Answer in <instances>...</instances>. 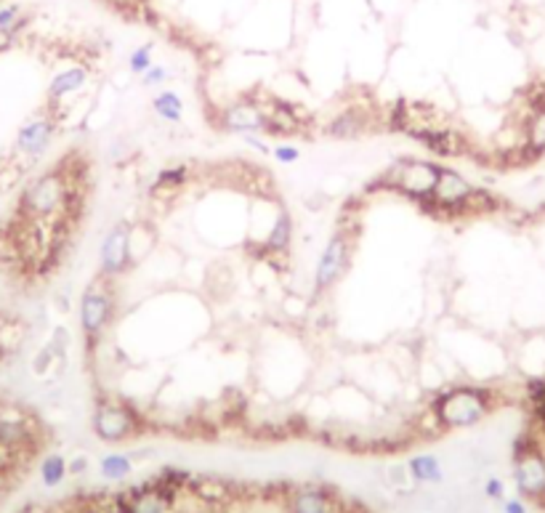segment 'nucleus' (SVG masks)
Wrapping results in <instances>:
<instances>
[{
    "instance_id": "f257e3e1",
    "label": "nucleus",
    "mask_w": 545,
    "mask_h": 513,
    "mask_svg": "<svg viewBox=\"0 0 545 513\" xmlns=\"http://www.w3.org/2000/svg\"><path fill=\"white\" fill-rule=\"evenodd\" d=\"M497 404V394L487 385L455 384L431 396L428 412L442 431L471 429L481 423Z\"/></svg>"
},
{
    "instance_id": "f03ea898",
    "label": "nucleus",
    "mask_w": 545,
    "mask_h": 513,
    "mask_svg": "<svg viewBox=\"0 0 545 513\" xmlns=\"http://www.w3.org/2000/svg\"><path fill=\"white\" fill-rule=\"evenodd\" d=\"M118 317V293H115V279H107L101 274H96L80 301H77V322H80V332L85 341V351L88 357L96 354L99 343L104 341V332L112 327V322Z\"/></svg>"
},
{
    "instance_id": "7ed1b4c3",
    "label": "nucleus",
    "mask_w": 545,
    "mask_h": 513,
    "mask_svg": "<svg viewBox=\"0 0 545 513\" xmlns=\"http://www.w3.org/2000/svg\"><path fill=\"white\" fill-rule=\"evenodd\" d=\"M442 165L434 160H420V157H397L373 184V190H386L408 197L412 202L423 205L431 199L434 187L439 181Z\"/></svg>"
},
{
    "instance_id": "20e7f679",
    "label": "nucleus",
    "mask_w": 545,
    "mask_h": 513,
    "mask_svg": "<svg viewBox=\"0 0 545 513\" xmlns=\"http://www.w3.org/2000/svg\"><path fill=\"white\" fill-rule=\"evenodd\" d=\"M514 484L524 500H545V452L535 431H524L514 442Z\"/></svg>"
},
{
    "instance_id": "39448f33",
    "label": "nucleus",
    "mask_w": 545,
    "mask_h": 513,
    "mask_svg": "<svg viewBox=\"0 0 545 513\" xmlns=\"http://www.w3.org/2000/svg\"><path fill=\"white\" fill-rule=\"evenodd\" d=\"M91 431L96 434V439H101L107 445H120L144 431V418H141V412H136L134 404L115 399V396H104L93 407Z\"/></svg>"
},
{
    "instance_id": "423d86ee",
    "label": "nucleus",
    "mask_w": 545,
    "mask_h": 513,
    "mask_svg": "<svg viewBox=\"0 0 545 513\" xmlns=\"http://www.w3.org/2000/svg\"><path fill=\"white\" fill-rule=\"evenodd\" d=\"M477 194V187L455 168L442 165L439 181L434 187L431 199H426L420 208L428 216H442V218H453V216H463L471 213V199Z\"/></svg>"
},
{
    "instance_id": "0eeeda50",
    "label": "nucleus",
    "mask_w": 545,
    "mask_h": 513,
    "mask_svg": "<svg viewBox=\"0 0 545 513\" xmlns=\"http://www.w3.org/2000/svg\"><path fill=\"white\" fill-rule=\"evenodd\" d=\"M351 251H354V234L346 226L336 229L314 263V277H312L314 296H325L341 282L351 263Z\"/></svg>"
},
{
    "instance_id": "6e6552de",
    "label": "nucleus",
    "mask_w": 545,
    "mask_h": 513,
    "mask_svg": "<svg viewBox=\"0 0 545 513\" xmlns=\"http://www.w3.org/2000/svg\"><path fill=\"white\" fill-rule=\"evenodd\" d=\"M131 232L134 224L131 221H118L101 240L99 248V274L107 279H118L123 277L134 263V251H131Z\"/></svg>"
},
{
    "instance_id": "1a4fd4ad",
    "label": "nucleus",
    "mask_w": 545,
    "mask_h": 513,
    "mask_svg": "<svg viewBox=\"0 0 545 513\" xmlns=\"http://www.w3.org/2000/svg\"><path fill=\"white\" fill-rule=\"evenodd\" d=\"M293 229H295V224H293L290 210L282 208V205L277 202V205H274L272 218H269V226H267V232H264V237H261V243L253 245L256 256L259 258L287 256L290 248H293Z\"/></svg>"
},
{
    "instance_id": "9d476101",
    "label": "nucleus",
    "mask_w": 545,
    "mask_h": 513,
    "mask_svg": "<svg viewBox=\"0 0 545 513\" xmlns=\"http://www.w3.org/2000/svg\"><path fill=\"white\" fill-rule=\"evenodd\" d=\"M221 128L229 133H264L269 130V115L267 107L251 99H240L234 104H229L221 115Z\"/></svg>"
},
{
    "instance_id": "9b49d317",
    "label": "nucleus",
    "mask_w": 545,
    "mask_h": 513,
    "mask_svg": "<svg viewBox=\"0 0 545 513\" xmlns=\"http://www.w3.org/2000/svg\"><path fill=\"white\" fill-rule=\"evenodd\" d=\"M285 511L287 513H346L341 495H336L328 487L320 484H306L298 487L287 495L285 500Z\"/></svg>"
},
{
    "instance_id": "f8f14e48",
    "label": "nucleus",
    "mask_w": 545,
    "mask_h": 513,
    "mask_svg": "<svg viewBox=\"0 0 545 513\" xmlns=\"http://www.w3.org/2000/svg\"><path fill=\"white\" fill-rule=\"evenodd\" d=\"M57 136V118L54 115H38L27 120L16 133V152L27 160H38Z\"/></svg>"
},
{
    "instance_id": "ddd939ff",
    "label": "nucleus",
    "mask_w": 545,
    "mask_h": 513,
    "mask_svg": "<svg viewBox=\"0 0 545 513\" xmlns=\"http://www.w3.org/2000/svg\"><path fill=\"white\" fill-rule=\"evenodd\" d=\"M408 133L423 149H428L436 157H455L461 152V141H458V136L453 130L436 128V126L428 123V126H415Z\"/></svg>"
},
{
    "instance_id": "4468645a",
    "label": "nucleus",
    "mask_w": 545,
    "mask_h": 513,
    "mask_svg": "<svg viewBox=\"0 0 545 513\" xmlns=\"http://www.w3.org/2000/svg\"><path fill=\"white\" fill-rule=\"evenodd\" d=\"M88 77H91V72H88L85 65H72L67 69H62V72H57L54 80L48 83V104L57 107L65 99L75 96L77 91H83L85 83H88Z\"/></svg>"
},
{
    "instance_id": "2eb2a0df",
    "label": "nucleus",
    "mask_w": 545,
    "mask_h": 513,
    "mask_svg": "<svg viewBox=\"0 0 545 513\" xmlns=\"http://www.w3.org/2000/svg\"><path fill=\"white\" fill-rule=\"evenodd\" d=\"M365 130H367V115L362 110H346L325 126V136L348 141V138H359Z\"/></svg>"
},
{
    "instance_id": "dca6fc26",
    "label": "nucleus",
    "mask_w": 545,
    "mask_h": 513,
    "mask_svg": "<svg viewBox=\"0 0 545 513\" xmlns=\"http://www.w3.org/2000/svg\"><path fill=\"white\" fill-rule=\"evenodd\" d=\"M409 479L418 484H442L444 482V468L439 463L436 455L423 452V455H412L408 460Z\"/></svg>"
},
{
    "instance_id": "f3484780",
    "label": "nucleus",
    "mask_w": 545,
    "mask_h": 513,
    "mask_svg": "<svg viewBox=\"0 0 545 513\" xmlns=\"http://www.w3.org/2000/svg\"><path fill=\"white\" fill-rule=\"evenodd\" d=\"M189 179H192L189 165H184V163L168 165V168H163V171L154 176V181L149 184V194H152V197H157V194H176L179 190H184V187L189 184Z\"/></svg>"
},
{
    "instance_id": "a211bd4d",
    "label": "nucleus",
    "mask_w": 545,
    "mask_h": 513,
    "mask_svg": "<svg viewBox=\"0 0 545 513\" xmlns=\"http://www.w3.org/2000/svg\"><path fill=\"white\" fill-rule=\"evenodd\" d=\"M152 112H154L163 123L176 126V123L184 120V99H181L176 91L163 88V91H157V93L152 96Z\"/></svg>"
},
{
    "instance_id": "6ab92c4d",
    "label": "nucleus",
    "mask_w": 545,
    "mask_h": 513,
    "mask_svg": "<svg viewBox=\"0 0 545 513\" xmlns=\"http://www.w3.org/2000/svg\"><path fill=\"white\" fill-rule=\"evenodd\" d=\"M524 396L530 404L532 423L538 426V431L545 434V376H530L524 384Z\"/></svg>"
},
{
    "instance_id": "aec40b11",
    "label": "nucleus",
    "mask_w": 545,
    "mask_h": 513,
    "mask_svg": "<svg viewBox=\"0 0 545 513\" xmlns=\"http://www.w3.org/2000/svg\"><path fill=\"white\" fill-rule=\"evenodd\" d=\"M131 471H134V457L131 455L112 452V455H104L101 463H99V473L107 482H123L126 476H131Z\"/></svg>"
},
{
    "instance_id": "412c9836",
    "label": "nucleus",
    "mask_w": 545,
    "mask_h": 513,
    "mask_svg": "<svg viewBox=\"0 0 545 513\" xmlns=\"http://www.w3.org/2000/svg\"><path fill=\"white\" fill-rule=\"evenodd\" d=\"M67 476V460H65L62 455L51 452V455H46V457L40 460V482H43V487L57 490V487H62V482H65Z\"/></svg>"
},
{
    "instance_id": "4be33fe9",
    "label": "nucleus",
    "mask_w": 545,
    "mask_h": 513,
    "mask_svg": "<svg viewBox=\"0 0 545 513\" xmlns=\"http://www.w3.org/2000/svg\"><path fill=\"white\" fill-rule=\"evenodd\" d=\"M527 146L530 152L535 155H543L545 152V107L535 110L530 115V123H527Z\"/></svg>"
},
{
    "instance_id": "5701e85b",
    "label": "nucleus",
    "mask_w": 545,
    "mask_h": 513,
    "mask_svg": "<svg viewBox=\"0 0 545 513\" xmlns=\"http://www.w3.org/2000/svg\"><path fill=\"white\" fill-rule=\"evenodd\" d=\"M27 22H30V16H24L22 5L11 3V5H3V8H0V32H5V35L16 38Z\"/></svg>"
},
{
    "instance_id": "b1692460",
    "label": "nucleus",
    "mask_w": 545,
    "mask_h": 513,
    "mask_svg": "<svg viewBox=\"0 0 545 513\" xmlns=\"http://www.w3.org/2000/svg\"><path fill=\"white\" fill-rule=\"evenodd\" d=\"M54 365H57V367H59V365L65 367V362H62V359L54 354V349L46 343V346L35 354V359H32V370H35V376H46L48 370H54Z\"/></svg>"
},
{
    "instance_id": "393cba45",
    "label": "nucleus",
    "mask_w": 545,
    "mask_h": 513,
    "mask_svg": "<svg viewBox=\"0 0 545 513\" xmlns=\"http://www.w3.org/2000/svg\"><path fill=\"white\" fill-rule=\"evenodd\" d=\"M152 65H154V62H152V46H138L136 51L128 57V69H131L134 75H138V77Z\"/></svg>"
},
{
    "instance_id": "a878e982",
    "label": "nucleus",
    "mask_w": 545,
    "mask_h": 513,
    "mask_svg": "<svg viewBox=\"0 0 545 513\" xmlns=\"http://www.w3.org/2000/svg\"><path fill=\"white\" fill-rule=\"evenodd\" d=\"M168 80H171V72H168V66L163 65H152L141 75V85H144V88H160V85H165Z\"/></svg>"
},
{
    "instance_id": "bb28decb",
    "label": "nucleus",
    "mask_w": 545,
    "mask_h": 513,
    "mask_svg": "<svg viewBox=\"0 0 545 513\" xmlns=\"http://www.w3.org/2000/svg\"><path fill=\"white\" fill-rule=\"evenodd\" d=\"M272 157L279 165H293L301 160V149L295 144H277V146H272Z\"/></svg>"
},
{
    "instance_id": "cd10ccee",
    "label": "nucleus",
    "mask_w": 545,
    "mask_h": 513,
    "mask_svg": "<svg viewBox=\"0 0 545 513\" xmlns=\"http://www.w3.org/2000/svg\"><path fill=\"white\" fill-rule=\"evenodd\" d=\"M48 346L54 349V354L65 362L67 359V349H69V332L65 327H54V332H51V341H48Z\"/></svg>"
},
{
    "instance_id": "c85d7f7f",
    "label": "nucleus",
    "mask_w": 545,
    "mask_h": 513,
    "mask_svg": "<svg viewBox=\"0 0 545 513\" xmlns=\"http://www.w3.org/2000/svg\"><path fill=\"white\" fill-rule=\"evenodd\" d=\"M484 495H487L489 500H503V498H505V484H503V479L489 476V479L484 482Z\"/></svg>"
},
{
    "instance_id": "c756f323",
    "label": "nucleus",
    "mask_w": 545,
    "mask_h": 513,
    "mask_svg": "<svg viewBox=\"0 0 545 513\" xmlns=\"http://www.w3.org/2000/svg\"><path fill=\"white\" fill-rule=\"evenodd\" d=\"M67 468H69V476H80V473H85V471H88V457H85V455L72 457V460H67Z\"/></svg>"
},
{
    "instance_id": "7c9ffc66",
    "label": "nucleus",
    "mask_w": 545,
    "mask_h": 513,
    "mask_svg": "<svg viewBox=\"0 0 545 513\" xmlns=\"http://www.w3.org/2000/svg\"><path fill=\"white\" fill-rule=\"evenodd\" d=\"M503 513H527L524 498H508V500L503 503Z\"/></svg>"
},
{
    "instance_id": "2f4dec72",
    "label": "nucleus",
    "mask_w": 545,
    "mask_h": 513,
    "mask_svg": "<svg viewBox=\"0 0 545 513\" xmlns=\"http://www.w3.org/2000/svg\"><path fill=\"white\" fill-rule=\"evenodd\" d=\"M200 513H218V511H215V506H210L207 511H200Z\"/></svg>"
},
{
    "instance_id": "473e14b6",
    "label": "nucleus",
    "mask_w": 545,
    "mask_h": 513,
    "mask_svg": "<svg viewBox=\"0 0 545 513\" xmlns=\"http://www.w3.org/2000/svg\"><path fill=\"white\" fill-rule=\"evenodd\" d=\"M19 513H32V509H22V511Z\"/></svg>"
},
{
    "instance_id": "72a5a7b5",
    "label": "nucleus",
    "mask_w": 545,
    "mask_h": 513,
    "mask_svg": "<svg viewBox=\"0 0 545 513\" xmlns=\"http://www.w3.org/2000/svg\"><path fill=\"white\" fill-rule=\"evenodd\" d=\"M43 513H51V511H43Z\"/></svg>"
}]
</instances>
